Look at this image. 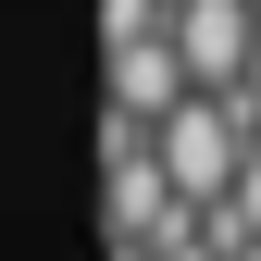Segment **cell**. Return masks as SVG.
<instances>
[{
	"mask_svg": "<svg viewBox=\"0 0 261 261\" xmlns=\"http://www.w3.org/2000/svg\"><path fill=\"white\" fill-rule=\"evenodd\" d=\"M100 237L137 249V261H187V249H212V212L174 199L149 137H100Z\"/></svg>",
	"mask_w": 261,
	"mask_h": 261,
	"instance_id": "cell-1",
	"label": "cell"
},
{
	"mask_svg": "<svg viewBox=\"0 0 261 261\" xmlns=\"http://www.w3.org/2000/svg\"><path fill=\"white\" fill-rule=\"evenodd\" d=\"M149 149H162V174H174V199H199V212H224V199L261 174V124H249V100H187Z\"/></svg>",
	"mask_w": 261,
	"mask_h": 261,
	"instance_id": "cell-2",
	"label": "cell"
},
{
	"mask_svg": "<svg viewBox=\"0 0 261 261\" xmlns=\"http://www.w3.org/2000/svg\"><path fill=\"white\" fill-rule=\"evenodd\" d=\"M187 100H199V75H187L174 25L162 38H112V62H100V137H162Z\"/></svg>",
	"mask_w": 261,
	"mask_h": 261,
	"instance_id": "cell-3",
	"label": "cell"
},
{
	"mask_svg": "<svg viewBox=\"0 0 261 261\" xmlns=\"http://www.w3.org/2000/svg\"><path fill=\"white\" fill-rule=\"evenodd\" d=\"M174 50H187V75H199V100H237L249 62H261V0H187Z\"/></svg>",
	"mask_w": 261,
	"mask_h": 261,
	"instance_id": "cell-4",
	"label": "cell"
},
{
	"mask_svg": "<svg viewBox=\"0 0 261 261\" xmlns=\"http://www.w3.org/2000/svg\"><path fill=\"white\" fill-rule=\"evenodd\" d=\"M187 261H224V249H187Z\"/></svg>",
	"mask_w": 261,
	"mask_h": 261,
	"instance_id": "cell-5",
	"label": "cell"
}]
</instances>
